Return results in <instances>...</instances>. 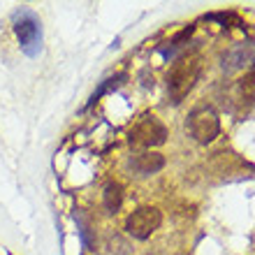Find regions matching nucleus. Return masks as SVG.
<instances>
[{
    "label": "nucleus",
    "mask_w": 255,
    "mask_h": 255,
    "mask_svg": "<svg viewBox=\"0 0 255 255\" xmlns=\"http://www.w3.org/2000/svg\"><path fill=\"white\" fill-rule=\"evenodd\" d=\"M102 204L109 214H116L123 204V188L121 183H107L105 186V193H102Z\"/></svg>",
    "instance_id": "6e6552de"
},
{
    "label": "nucleus",
    "mask_w": 255,
    "mask_h": 255,
    "mask_svg": "<svg viewBox=\"0 0 255 255\" xmlns=\"http://www.w3.org/2000/svg\"><path fill=\"white\" fill-rule=\"evenodd\" d=\"M195 33V26H186L183 30H179V33L172 37V40L167 42V47H162L160 49V54L165 56V58H172V56L179 51V49H183V44L190 40V35Z\"/></svg>",
    "instance_id": "1a4fd4ad"
},
{
    "label": "nucleus",
    "mask_w": 255,
    "mask_h": 255,
    "mask_svg": "<svg viewBox=\"0 0 255 255\" xmlns=\"http://www.w3.org/2000/svg\"><path fill=\"white\" fill-rule=\"evenodd\" d=\"M128 167L139 176L155 174V172H160L165 167V155L158 153V151H139L128 160Z\"/></svg>",
    "instance_id": "0eeeda50"
},
{
    "label": "nucleus",
    "mask_w": 255,
    "mask_h": 255,
    "mask_svg": "<svg viewBox=\"0 0 255 255\" xmlns=\"http://www.w3.org/2000/svg\"><path fill=\"white\" fill-rule=\"evenodd\" d=\"M123 79H126V74H116V77H112V79H105V81H102V86L98 88L93 95H91V100H88V107H93L95 102L100 100L105 93H109V91H116V88L123 84Z\"/></svg>",
    "instance_id": "9b49d317"
},
{
    "label": "nucleus",
    "mask_w": 255,
    "mask_h": 255,
    "mask_svg": "<svg viewBox=\"0 0 255 255\" xmlns=\"http://www.w3.org/2000/svg\"><path fill=\"white\" fill-rule=\"evenodd\" d=\"M202 72L200 56H183L181 61H176L174 67L167 74V98L172 105H181L188 93L195 88Z\"/></svg>",
    "instance_id": "f257e3e1"
},
{
    "label": "nucleus",
    "mask_w": 255,
    "mask_h": 255,
    "mask_svg": "<svg viewBox=\"0 0 255 255\" xmlns=\"http://www.w3.org/2000/svg\"><path fill=\"white\" fill-rule=\"evenodd\" d=\"M12 28L23 54L30 56V58L42 54V40L44 37H42V23L37 19V14L30 12V9H19L12 19Z\"/></svg>",
    "instance_id": "f03ea898"
},
{
    "label": "nucleus",
    "mask_w": 255,
    "mask_h": 255,
    "mask_svg": "<svg viewBox=\"0 0 255 255\" xmlns=\"http://www.w3.org/2000/svg\"><path fill=\"white\" fill-rule=\"evenodd\" d=\"M160 223H162V214L155 207H139L128 216L126 232L130 237H134V239L144 242V239H148L155 230L160 228Z\"/></svg>",
    "instance_id": "39448f33"
},
{
    "label": "nucleus",
    "mask_w": 255,
    "mask_h": 255,
    "mask_svg": "<svg viewBox=\"0 0 255 255\" xmlns=\"http://www.w3.org/2000/svg\"><path fill=\"white\" fill-rule=\"evenodd\" d=\"M244 67H255V40L242 42L223 56V70L225 72H237Z\"/></svg>",
    "instance_id": "423d86ee"
},
{
    "label": "nucleus",
    "mask_w": 255,
    "mask_h": 255,
    "mask_svg": "<svg viewBox=\"0 0 255 255\" xmlns=\"http://www.w3.org/2000/svg\"><path fill=\"white\" fill-rule=\"evenodd\" d=\"M165 141H167V128L153 114H144L139 121L128 130V144L132 148L151 151V148L160 146Z\"/></svg>",
    "instance_id": "7ed1b4c3"
},
{
    "label": "nucleus",
    "mask_w": 255,
    "mask_h": 255,
    "mask_svg": "<svg viewBox=\"0 0 255 255\" xmlns=\"http://www.w3.org/2000/svg\"><path fill=\"white\" fill-rule=\"evenodd\" d=\"M186 130L190 132L195 141L200 144H211L221 132V119L211 107H197L188 114Z\"/></svg>",
    "instance_id": "20e7f679"
},
{
    "label": "nucleus",
    "mask_w": 255,
    "mask_h": 255,
    "mask_svg": "<svg viewBox=\"0 0 255 255\" xmlns=\"http://www.w3.org/2000/svg\"><path fill=\"white\" fill-rule=\"evenodd\" d=\"M204 21H218V23H223V26H237V28H244V21L237 16L235 12H218V14H207L204 16Z\"/></svg>",
    "instance_id": "f8f14e48"
},
{
    "label": "nucleus",
    "mask_w": 255,
    "mask_h": 255,
    "mask_svg": "<svg viewBox=\"0 0 255 255\" xmlns=\"http://www.w3.org/2000/svg\"><path fill=\"white\" fill-rule=\"evenodd\" d=\"M74 218H77V223H79V235H81V239H84V244H86L88 249L93 251V246H95V242L91 239V235H93V228H91V223H88V218L84 214H74Z\"/></svg>",
    "instance_id": "ddd939ff"
},
{
    "label": "nucleus",
    "mask_w": 255,
    "mask_h": 255,
    "mask_svg": "<svg viewBox=\"0 0 255 255\" xmlns=\"http://www.w3.org/2000/svg\"><path fill=\"white\" fill-rule=\"evenodd\" d=\"M237 91H239V100H255V67H251L249 72L244 74V79L237 81Z\"/></svg>",
    "instance_id": "9d476101"
}]
</instances>
